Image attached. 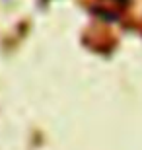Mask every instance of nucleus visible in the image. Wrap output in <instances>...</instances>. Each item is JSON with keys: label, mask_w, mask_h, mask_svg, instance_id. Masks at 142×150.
Segmentation results:
<instances>
[{"label": "nucleus", "mask_w": 142, "mask_h": 150, "mask_svg": "<svg viewBox=\"0 0 142 150\" xmlns=\"http://www.w3.org/2000/svg\"><path fill=\"white\" fill-rule=\"evenodd\" d=\"M113 2H119V4H125L126 0H113Z\"/></svg>", "instance_id": "1"}]
</instances>
